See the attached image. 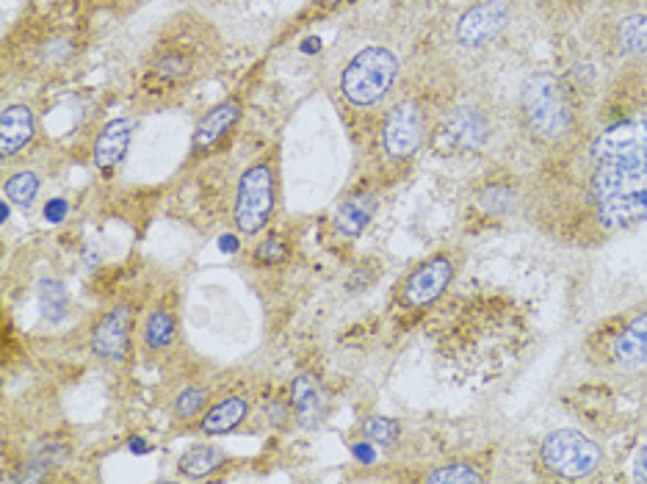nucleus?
<instances>
[{
  "label": "nucleus",
  "instance_id": "nucleus-1",
  "mask_svg": "<svg viewBox=\"0 0 647 484\" xmlns=\"http://www.w3.org/2000/svg\"><path fill=\"white\" fill-rule=\"evenodd\" d=\"M586 197L603 233L647 222V119L612 125L595 136Z\"/></svg>",
  "mask_w": 647,
  "mask_h": 484
},
{
  "label": "nucleus",
  "instance_id": "nucleus-2",
  "mask_svg": "<svg viewBox=\"0 0 647 484\" xmlns=\"http://www.w3.org/2000/svg\"><path fill=\"white\" fill-rule=\"evenodd\" d=\"M216 59V34L208 20L182 14L160 34L144 64L142 92L166 101V97L186 92L194 81L202 78Z\"/></svg>",
  "mask_w": 647,
  "mask_h": 484
},
{
  "label": "nucleus",
  "instance_id": "nucleus-3",
  "mask_svg": "<svg viewBox=\"0 0 647 484\" xmlns=\"http://www.w3.org/2000/svg\"><path fill=\"white\" fill-rule=\"evenodd\" d=\"M520 112L531 136L542 145H559L573 130V114L564 97V86L551 73H534L525 78L520 92Z\"/></svg>",
  "mask_w": 647,
  "mask_h": 484
},
{
  "label": "nucleus",
  "instance_id": "nucleus-4",
  "mask_svg": "<svg viewBox=\"0 0 647 484\" xmlns=\"http://www.w3.org/2000/svg\"><path fill=\"white\" fill-rule=\"evenodd\" d=\"M398 78V59L387 48L371 45L354 53L341 73V95L354 108H371L393 90Z\"/></svg>",
  "mask_w": 647,
  "mask_h": 484
},
{
  "label": "nucleus",
  "instance_id": "nucleus-5",
  "mask_svg": "<svg viewBox=\"0 0 647 484\" xmlns=\"http://www.w3.org/2000/svg\"><path fill=\"white\" fill-rule=\"evenodd\" d=\"M542 465L559 478H570V482H581V478H589L592 473L601 471L603 465V451L586 434L575 432V429H556V432L547 434L540 445Z\"/></svg>",
  "mask_w": 647,
  "mask_h": 484
},
{
  "label": "nucleus",
  "instance_id": "nucleus-6",
  "mask_svg": "<svg viewBox=\"0 0 647 484\" xmlns=\"http://www.w3.org/2000/svg\"><path fill=\"white\" fill-rule=\"evenodd\" d=\"M276 202V169L271 161L252 164L243 169L236 189V228L243 235H258L271 222Z\"/></svg>",
  "mask_w": 647,
  "mask_h": 484
},
{
  "label": "nucleus",
  "instance_id": "nucleus-7",
  "mask_svg": "<svg viewBox=\"0 0 647 484\" xmlns=\"http://www.w3.org/2000/svg\"><path fill=\"white\" fill-rule=\"evenodd\" d=\"M426 136V119L418 103L401 101L387 112L382 125V150L393 161H407L418 152Z\"/></svg>",
  "mask_w": 647,
  "mask_h": 484
},
{
  "label": "nucleus",
  "instance_id": "nucleus-8",
  "mask_svg": "<svg viewBox=\"0 0 647 484\" xmlns=\"http://www.w3.org/2000/svg\"><path fill=\"white\" fill-rule=\"evenodd\" d=\"M453 274H457V261L448 252H440V255L429 257V261L420 263L418 269L407 274V280L398 288V296H401V305L418 307L431 305L435 299H440L442 291L451 285Z\"/></svg>",
  "mask_w": 647,
  "mask_h": 484
},
{
  "label": "nucleus",
  "instance_id": "nucleus-9",
  "mask_svg": "<svg viewBox=\"0 0 647 484\" xmlns=\"http://www.w3.org/2000/svg\"><path fill=\"white\" fill-rule=\"evenodd\" d=\"M509 23V7L503 0H481L459 18L457 40L465 48H484Z\"/></svg>",
  "mask_w": 647,
  "mask_h": 484
},
{
  "label": "nucleus",
  "instance_id": "nucleus-10",
  "mask_svg": "<svg viewBox=\"0 0 647 484\" xmlns=\"http://www.w3.org/2000/svg\"><path fill=\"white\" fill-rule=\"evenodd\" d=\"M131 333H133V311L131 305H116L105 313L92 333V351L94 357L105 362H125L131 351Z\"/></svg>",
  "mask_w": 647,
  "mask_h": 484
},
{
  "label": "nucleus",
  "instance_id": "nucleus-11",
  "mask_svg": "<svg viewBox=\"0 0 647 484\" xmlns=\"http://www.w3.org/2000/svg\"><path fill=\"white\" fill-rule=\"evenodd\" d=\"M612 360L623 371L647 366V311H641L619 329L612 344Z\"/></svg>",
  "mask_w": 647,
  "mask_h": 484
},
{
  "label": "nucleus",
  "instance_id": "nucleus-12",
  "mask_svg": "<svg viewBox=\"0 0 647 484\" xmlns=\"http://www.w3.org/2000/svg\"><path fill=\"white\" fill-rule=\"evenodd\" d=\"M241 117V106L238 101H225L219 106L210 108L202 119H199L197 130H194L191 139V156H205V152L213 150L221 139L232 130V125Z\"/></svg>",
  "mask_w": 647,
  "mask_h": 484
},
{
  "label": "nucleus",
  "instance_id": "nucleus-13",
  "mask_svg": "<svg viewBox=\"0 0 647 484\" xmlns=\"http://www.w3.org/2000/svg\"><path fill=\"white\" fill-rule=\"evenodd\" d=\"M291 407L293 415H296L299 427L304 429H315L326 415V393L321 388L319 377L313 373H299L293 379L291 388Z\"/></svg>",
  "mask_w": 647,
  "mask_h": 484
},
{
  "label": "nucleus",
  "instance_id": "nucleus-14",
  "mask_svg": "<svg viewBox=\"0 0 647 484\" xmlns=\"http://www.w3.org/2000/svg\"><path fill=\"white\" fill-rule=\"evenodd\" d=\"M376 208H379V197H376L374 191H359V194L346 197V200L335 208L332 224H335L337 233L346 235V239H357V235H363L365 228L371 224Z\"/></svg>",
  "mask_w": 647,
  "mask_h": 484
},
{
  "label": "nucleus",
  "instance_id": "nucleus-15",
  "mask_svg": "<svg viewBox=\"0 0 647 484\" xmlns=\"http://www.w3.org/2000/svg\"><path fill=\"white\" fill-rule=\"evenodd\" d=\"M133 139V123L131 119H114L103 128V134L94 141V167L100 172L111 175L125 158L127 147H131Z\"/></svg>",
  "mask_w": 647,
  "mask_h": 484
},
{
  "label": "nucleus",
  "instance_id": "nucleus-16",
  "mask_svg": "<svg viewBox=\"0 0 647 484\" xmlns=\"http://www.w3.org/2000/svg\"><path fill=\"white\" fill-rule=\"evenodd\" d=\"M33 130H36V119H33L31 108H3V117H0V156H3V161L14 158L33 139Z\"/></svg>",
  "mask_w": 647,
  "mask_h": 484
},
{
  "label": "nucleus",
  "instance_id": "nucleus-17",
  "mask_svg": "<svg viewBox=\"0 0 647 484\" xmlns=\"http://www.w3.org/2000/svg\"><path fill=\"white\" fill-rule=\"evenodd\" d=\"M446 139L448 145L459 147V150L479 147L481 141L487 139L484 114L476 112V108H457V112L446 119Z\"/></svg>",
  "mask_w": 647,
  "mask_h": 484
},
{
  "label": "nucleus",
  "instance_id": "nucleus-18",
  "mask_svg": "<svg viewBox=\"0 0 647 484\" xmlns=\"http://www.w3.org/2000/svg\"><path fill=\"white\" fill-rule=\"evenodd\" d=\"M247 415H249V401L243 399V396H230V399L210 407V410L205 412L199 427H202L205 434H227L236 427H241Z\"/></svg>",
  "mask_w": 647,
  "mask_h": 484
},
{
  "label": "nucleus",
  "instance_id": "nucleus-19",
  "mask_svg": "<svg viewBox=\"0 0 647 484\" xmlns=\"http://www.w3.org/2000/svg\"><path fill=\"white\" fill-rule=\"evenodd\" d=\"M225 460L227 454L221 449H216V445H194V449H188L186 454L180 456L177 471L186 473V476L191 478H202L219 471V467L225 465Z\"/></svg>",
  "mask_w": 647,
  "mask_h": 484
},
{
  "label": "nucleus",
  "instance_id": "nucleus-20",
  "mask_svg": "<svg viewBox=\"0 0 647 484\" xmlns=\"http://www.w3.org/2000/svg\"><path fill=\"white\" fill-rule=\"evenodd\" d=\"M175 333H177L175 313H171L169 307H155V311L147 316V322H144L142 335H144V344H147V349L160 351V349H166L171 340H175Z\"/></svg>",
  "mask_w": 647,
  "mask_h": 484
},
{
  "label": "nucleus",
  "instance_id": "nucleus-21",
  "mask_svg": "<svg viewBox=\"0 0 647 484\" xmlns=\"http://www.w3.org/2000/svg\"><path fill=\"white\" fill-rule=\"evenodd\" d=\"M39 311L48 322H61L70 311V294L59 280H42L39 283Z\"/></svg>",
  "mask_w": 647,
  "mask_h": 484
},
{
  "label": "nucleus",
  "instance_id": "nucleus-22",
  "mask_svg": "<svg viewBox=\"0 0 647 484\" xmlns=\"http://www.w3.org/2000/svg\"><path fill=\"white\" fill-rule=\"evenodd\" d=\"M619 48L630 56H647V14H630L619 23Z\"/></svg>",
  "mask_w": 647,
  "mask_h": 484
},
{
  "label": "nucleus",
  "instance_id": "nucleus-23",
  "mask_svg": "<svg viewBox=\"0 0 647 484\" xmlns=\"http://www.w3.org/2000/svg\"><path fill=\"white\" fill-rule=\"evenodd\" d=\"M3 194L11 206L31 208L39 194V178L33 172H14L3 183Z\"/></svg>",
  "mask_w": 647,
  "mask_h": 484
},
{
  "label": "nucleus",
  "instance_id": "nucleus-24",
  "mask_svg": "<svg viewBox=\"0 0 647 484\" xmlns=\"http://www.w3.org/2000/svg\"><path fill=\"white\" fill-rule=\"evenodd\" d=\"M426 482L429 484H470V482L479 484V482H484V476H481L473 465H468V462H451V465H440L437 471H431L429 476H426Z\"/></svg>",
  "mask_w": 647,
  "mask_h": 484
},
{
  "label": "nucleus",
  "instance_id": "nucleus-25",
  "mask_svg": "<svg viewBox=\"0 0 647 484\" xmlns=\"http://www.w3.org/2000/svg\"><path fill=\"white\" fill-rule=\"evenodd\" d=\"M363 438L371 440L374 445H393L398 438H401V427H398L393 418L371 415L363 421Z\"/></svg>",
  "mask_w": 647,
  "mask_h": 484
},
{
  "label": "nucleus",
  "instance_id": "nucleus-26",
  "mask_svg": "<svg viewBox=\"0 0 647 484\" xmlns=\"http://www.w3.org/2000/svg\"><path fill=\"white\" fill-rule=\"evenodd\" d=\"M205 404H208V390L182 388L180 393H177L175 404H171V412H175V418H180V421H188V418L199 415Z\"/></svg>",
  "mask_w": 647,
  "mask_h": 484
},
{
  "label": "nucleus",
  "instance_id": "nucleus-27",
  "mask_svg": "<svg viewBox=\"0 0 647 484\" xmlns=\"http://www.w3.org/2000/svg\"><path fill=\"white\" fill-rule=\"evenodd\" d=\"M285 257H288V250L276 235L260 241L258 250H254V261H258V266H276V263H282Z\"/></svg>",
  "mask_w": 647,
  "mask_h": 484
},
{
  "label": "nucleus",
  "instance_id": "nucleus-28",
  "mask_svg": "<svg viewBox=\"0 0 647 484\" xmlns=\"http://www.w3.org/2000/svg\"><path fill=\"white\" fill-rule=\"evenodd\" d=\"M479 206L490 213H503L509 211V208H514V194L509 189H503V186H490V189L481 194Z\"/></svg>",
  "mask_w": 647,
  "mask_h": 484
},
{
  "label": "nucleus",
  "instance_id": "nucleus-29",
  "mask_svg": "<svg viewBox=\"0 0 647 484\" xmlns=\"http://www.w3.org/2000/svg\"><path fill=\"white\" fill-rule=\"evenodd\" d=\"M634 482H647V443L634 456Z\"/></svg>",
  "mask_w": 647,
  "mask_h": 484
},
{
  "label": "nucleus",
  "instance_id": "nucleus-30",
  "mask_svg": "<svg viewBox=\"0 0 647 484\" xmlns=\"http://www.w3.org/2000/svg\"><path fill=\"white\" fill-rule=\"evenodd\" d=\"M64 211H66V206L59 200V202H53V206H48V211L44 213H48V219H61L64 217Z\"/></svg>",
  "mask_w": 647,
  "mask_h": 484
},
{
  "label": "nucleus",
  "instance_id": "nucleus-31",
  "mask_svg": "<svg viewBox=\"0 0 647 484\" xmlns=\"http://www.w3.org/2000/svg\"><path fill=\"white\" fill-rule=\"evenodd\" d=\"M219 244H221V250H225V252H236L238 250V241L232 239V235H221Z\"/></svg>",
  "mask_w": 647,
  "mask_h": 484
},
{
  "label": "nucleus",
  "instance_id": "nucleus-32",
  "mask_svg": "<svg viewBox=\"0 0 647 484\" xmlns=\"http://www.w3.org/2000/svg\"><path fill=\"white\" fill-rule=\"evenodd\" d=\"M341 3H346V0H319V7H324V9H337Z\"/></svg>",
  "mask_w": 647,
  "mask_h": 484
}]
</instances>
